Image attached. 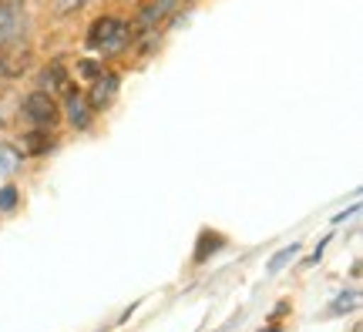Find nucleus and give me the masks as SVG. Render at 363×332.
Masks as SVG:
<instances>
[{"instance_id":"nucleus-1","label":"nucleus","mask_w":363,"mask_h":332,"mask_svg":"<svg viewBox=\"0 0 363 332\" xmlns=\"http://www.w3.org/2000/svg\"><path fill=\"white\" fill-rule=\"evenodd\" d=\"M131 38V27L121 24L118 17H98L88 30V44L104 54H118Z\"/></svg>"},{"instance_id":"nucleus-2","label":"nucleus","mask_w":363,"mask_h":332,"mask_svg":"<svg viewBox=\"0 0 363 332\" xmlns=\"http://www.w3.org/2000/svg\"><path fill=\"white\" fill-rule=\"evenodd\" d=\"M34 61L24 40H0V77H21Z\"/></svg>"},{"instance_id":"nucleus-3","label":"nucleus","mask_w":363,"mask_h":332,"mask_svg":"<svg viewBox=\"0 0 363 332\" xmlns=\"http://www.w3.org/2000/svg\"><path fill=\"white\" fill-rule=\"evenodd\" d=\"M24 118L30 125H38V128H54L57 125V101H54L51 94H44V91H34V94H27L24 98Z\"/></svg>"},{"instance_id":"nucleus-4","label":"nucleus","mask_w":363,"mask_h":332,"mask_svg":"<svg viewBox=\"0 0 363 332\" xmlns=\"http://www.w3.org/2000/svg\"><path fill=\"white\" fill-rule=\"evenodd\" d=\"M27 4L24 0H0V40H24Z\"/></svg>"},{"instance_id":"nucleus-5","label":"nucleus","mask_w":363,"mask_h":332,"mask_svg":"<svg viewBox=\"0 0 363 332\" xmlns=\"http://www.w3.org/2000/svg\"><path fill=\"white\" fill-rule=\"evenodd\" d=\"M175 7H179V0H152V4H145L142 13H138V21H135V30H142V34H155L158 27L175 13Z\"/></svg>"},{"instance_id":"nucleus-6","label":"nucleus","mask_w":363,"mask_h":332,"mask_svg":"<svg viewBox=\"0 0 363 332\" xmlns=\"http://www.w3.org/2000/svg\"><path fill=\"white\" fill-rule=\"evenodd\" d=\"M115 94H118V74H111V71L104 74L101 71V74L94 77V84H91V91H88V98H84V101H88L91 111H104L108 104L115 101Z\"/></svg>"},{"instance_id":"nucleus-7","label":"nucleus","mask_w":363,"mask_h":332,"mask_svg":"<svg viewBox=\"0 0 363 332\" xmlns=\"http://www.w3.org/2000/svg\"><path fill=\"white\" fill-rule=\"evenodd\" d=\"M40 88H44V94H54V91L71 94V81H67V71H65L61 61H51V64L44 67V74H40Z\"/></svg>"},{"instance_id":"nucleus-8","label":"nucleus","mask_w":363,"mask_h":332,"mask_svg":"<svg viewBox=\"0 0 363 332\" xmlns=\"http://www.w3.org/2000/svg\"><path fill=\"white\" fill-rule=\"evenodd\" d=\"M67 121H71L74 128H88L91 125V108L78 94H67Z\"/></svg>"},{"instance_id":"nucleus-9","label":"nucleus","mask_w":363,"mask_h":332,"mask_svg":"<svg viewBox=\"0 0 363 332\" xmlns=\"http://www.w3.org/2000/svg\"><path fill=\"white\" fill-rule=\"evenodd\" d=\"M51 148H54V138L48 131H30V134L21 138V151L24 154H48Z\"/></svg>"},{"instance_id":"nucleus-10","label":"nucleus","mask_w":363,"mask_h":332,"mask_svg":"<svg viewBox=\"0 0 363 332\" xmlns=\"http://www.w3.org/2000/svg\"><path fill=\"white\" fill-rule=\"evenodd\" d=\"M222 245H225V239H222L219 231H202V239H199V252H195V262L202 265L212 252H219Z\"/></svg>"},{"instance_id":"nucleus-11","label":"nucleus","mask_w":363,"mask_h":332,"mask_svg":"<svg viewBox=\"0 0 363 332\" xmlns=\"http://www.w3.org/2000/svg\"><path fill=\"white\" fill-rule=\"evenodd\" d=\"M296 248H299V245H286L283 252H276V256L269 258V265H266V272H269V275H276V272H283V265H289V262L296 258Z\"/></svg>"},{"instance_id":"nucleus-12","label":"nucleus","mask_w":363,"mask_h":332,"mask_svg":"<svg viewBox=\"0 0 363 332\" xmlns=\"http://www.w3.org/2000/svg\"><path fill=\"white\" fill-rule=\"evenodd\" d=\"M357 302H360V295H357V292H343V295H337V302L330 306V316L350 312V309H357Z\"/></svg>"},{"instance_id":"nucleus-13","label":"nucleus","mask_w":363,"mask_h":332,"mask_svg":"<svg viewBox=\"0 0 363 332\" xmlns=\"http://www.w3.org/2000/svg\"><path fill=\"white\" fill-rule=\"evenodd\" d=\"M13 168H17V154H13L7 144H0V175H7Z\"/></svg>"},{"instance_id":"nucleus-14","label":"nucleus","mask_w":363,"mask_h":332,"mask_svg":"<svg viewBox=\"0 0 363 332\" xmlns=\"http://www.w3.org/2000/svg\"><path fill=\"white\" fill-rule=\"evenodd\" d=\"M13 205H17V188H4L0 192V212H11Z\"/></svg>"},{"instance_id":"nucleus-15","label":"nucleus","mask_w":363,"mask_h":332,"mask_svg":"<svg viewBox=\"0 0 363 332\" xmlns=\"http://www.w3.org/2000/svg\"><path fill=\"white\" fill-rule=\"evenodd\" d=\"M78 74L81 77H98V74H101V64H98V61H81Z\"/></svg>"},{"instance_id":"nucleus-16","label":"nucleus","mask_w":363,"mask_h":332,"mask_svg":"<svg viewBox=\"0 0 363 332\" xmlns=\"http://www.w3.org/2000/svg\"><path fill=\"white\" fill-rule=\"evenodd\" d=\"M88 0H57V13H74V11H81Z\"/></svg>"},{"instance_id":"nucleus-17","label":"nucleus","mask_w":363,"mask_h":332,"mask_svg":"<svg viewBox=\"0 0 363 332\" xmlns=\"http://www.w3.org/2000/svg\"><path fill=\"white\" fill-rule=\"evenodd\" d=\"M272 332H279V329H272Z\"/></svg>"}]
</instances>
